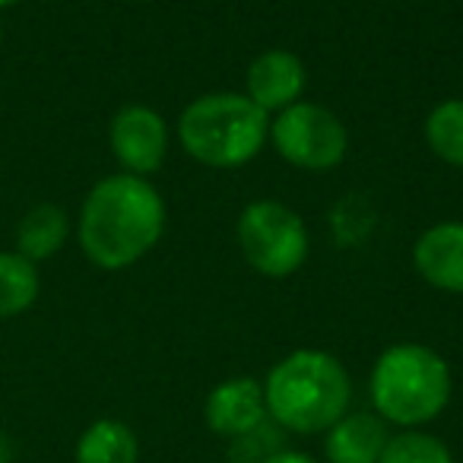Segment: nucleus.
Instances as JSON below:
<instances>
[{"mask_svg":"<svg viewBox=\"0 0 463 463\" xmlns=\"http://www.w3.org/2000/svg\"><path fill=\"white\" fill-rule=\"evenodd\" d=\"M165 232V200L149 178L118 172L102 178L80 206L77 241L99 270L143 260Z\"/></svg>","mask_w":463,"mask_h":463,"instance_id":"obj_1","label":"nucleus"},{"mask_svg":"<svg viewBox=\"0 0 463 463\" xmlns=\"http://www.w3.org/2000/svg\"><path fill=\"white\" fill-rule=\"evenodd\" d=\"M267 416L283 431L317 435L343 419L353 403V381L336 355L324 349H296L264 378Z\"/></svg>","mask_w":463,"mask_h":463,"instance_id":"obj_2","label":"nucleus"},{"mask_svg":"<svg viewBox=\"0 0 463 463\" xmlns=\"http://www.w3.org/2000/svg\"><path fill=\"white\" fill-rule=\"evenodd\" d=\"M454 378L441 353L422 343H393L378 355L368 378L372 406L387 425L419 429L450 403Z\"/></svg>","mask_w":463,"mask_h":463,"instance_id":"obj_3","label":"nucleus"},{"mask_svg":"<svg viewBox=\"0 0 463 463\" xmlns=\"http://www.w3.org/2000/svg\"><path fill=\"white\" fill-rule=\"evenodd\" d=\"M270 140V115L245 92H206L178 118V143L210 168H241Z\"/></svg>","mask_w":463,"mask_h":463,"instance_id":"obj_4","label":"nucleus"},{"mask_svg":"<svg viewBox=\"0 0 463 463\" xmlns=\"http://www.w3.org/2000/svg\"><path fill=\"white\" fill-rule=\"evenodd\" d=\"M239 251L254 273L267 279H286L302 270L311 251V235L305 219L283 200L260 197L239 213L235 222Z\"/></svg>","mask_w":463,"mask_h":463,"instance_id":"obj_5","label":"nucleus"},{"mask_svg":"<svg viewBox=\"0 0 463 463\" xmlns=\"http://www.w3.org/2000/svg\"><path fill=\"white\" fill-rule=\"evenodd\" d=\"M270 143L289 165L305 172H330L346 159V124L317 102H296L270 121Z\"/></svg>","mask_w":463,"mask_h":463,"instance_id":"obj_6","label":"nucleus"},{"mask_svg":"<svg viewBox=\"0 0 463 463\" xmlns=\"http://www.w3.org/2000/svg\"><path fill=\"white\" fill-rule=\"evenodd\" d=\"M109 143L121 172L149 178L168 156V124L149 105H124L109 124Z\"/></svg>","mask_w":463,"mask_h":463,"instance_id":"obj_7","label":"nucleus"},{"mask_svg":"<svg viewBox=\"0 0 463 463\" xmlns=\"http://www.w3.org/2000/svg\"><path fill=\"white\" fill-rule=\"evenodd\" d=\"M305 86H308L305 64L298 61V54L286 48L258 54L245 73V96L267 115H279L289 105L302 102Z\"/></svg>","mask_w":463,"mask_h":463,"instance_id":"obj_8","label":"nucleus"},{"mask_svg":"<svg viewBox=\"0 0 463 463\" xmlns=\"http://www.w3.org/2000/svg\"><path fill=\"white\" fill-rule=\"evenodd\" d=\"M206 429L222 438H241L267 422L264 384L258 378H225L206 393Z\"/></svg>","mask_w":463,"mask_h":463,"instance_id":"obj_9","label":"nucleus"},{"mask_svg":"<svg viewBox=\"0 0 463 463\" xmlns=\"http://www.w3.org/2000/svg\"><path fill=\"white\" fill-rule=\"evenodd\" d=\"M412 264L429 286L463 296V219L425 229L412 248Z\"/></svg>","mask_w":463,"mask_h":463,"instance_id":"obj_10","label":"nucleus"},{"mask_svg":"<svg viewBox=\"0 0 463 463\" xmlns=\"http://www.w3.org/2000/svg\"><path fill=\"white\" fill-rule=\"evenodd\" d=\"M391 431L378 412H346L324 431L327 463H381Z\"/></svg>","mask_w":463,"mask_h":463,"instance_id":"obj_11","label":"nucleus"},{"mask_svg":"<svg viewBox=\"0 0 463 463\" xmlns=\"http://www.w3.org/2000/svg\"><path fill=\"white\" fill-rule=\"evenodd\" d=\"M67 239H71V216L58 203H39L16 225L14 251L33 264H42L52 260L67 245Z\"/></svg>","mask_w":463,"mask_h":463,"instance_id":"obj_12","label":"nucleus"},{"mask_svg":"<svg viewBox=\"0 0 463 463\" xmlns=\"http://www.w3.org/2000/svg\"><path fill=\"white\" fill-rule=\"evenodd\" d=\"M137 435L121 419H96L86 425L73 450V463H137Z\"/></svg>","mask_w":463,"mask_h":463,"instance_id":"obj_13","label":"nucleus"},{"mask_svg":"<svg viewBox=\"0 0 463 463\" xmlns=\"http://www.w3.org/2000/svg\"><path fill=\"white\" fill-rule=\"evenodd\" d=\"M39 292V264H33L16 251H0V321L29 311Z\"/></svg>","mask_w":463,"mask_h":463,"instance_id":"obj_14","label":"nucleus"},{"mask_svg":"<svg viewBox=\"0 0 463 463\" xmlns=\"http://www.w3.org/2000/svg\"><path fill=\"white\" fill-rule=\"evenodd\" d=\"M425 143L441 162L463 168V99H444L429 111Z\"/></svg>","mask_w":463,"mask_h":463,"instance_id":"obj_15","label":"nucleus"},{"mask_svg":"<svg viewBox=\"0 0 463 463\" xmlns=\"http://www.w3.org/2000/svg\"><path fill=\"white\" fill-rule=\"evenodd\" d=\"M381 463H454V454L441 438L419 429H403L400 435H391Z\"/></svg>","mask_w":463,"mask_h":463,"instance_id":"obj_16","label":"nucleus"},{"mask_svg":"<svg viewBox=\"0 0 463 463\" xmlns=\"http://www.w3.org/2000/svg\"><path fill=\"white\" fill-rule=\"evenodd\" d=\"M279 425L273 422V419H267V422H260L254 431H248V435L241 438H232V448H229V463H264L270 460L273 454H279Z\"/></svg>","mask_w":463,"mask_h":463,"instance_id":"obj_17","label":"nucleus"},{"mask_svg":"<svg viewBox=\"0 0 463 463\" xmlns=\"http://www.w3.org/2000/svg\"><path fill=\"white\" fill-rule=\"evenodd\" d=\"M264 463H317V460L302 454V450H279V454H273L270 460H264Z\"/></svg>","mask_w":463,"mask_h":463,"instance_id":"obj_18","label":"nucleus"},{"mask_svg":"<svg viewBox=\"0 0 463 463\" xmlns=\"http://www.w3.org/2000/svg\"><path fill=\"white\" fill-rule=\"evenodd\" d=\"M0 463H14V441L0 431Z\"/></svg>","mask_w":463,"mask_h":463,"instance_id":"obj_19","label":"nucleus"},{"mask_svg":"<svg viewBox=\"0 0 463 463\" xmlns=\"http://www.w3.org/2000/svg\"><path fill=\"white\" fill-rule=\"evenodd\" d=\"M14 4H20V0H0V10H7V7H14Z\"/></svg>","mask_w":463,"mask_h":463,"instance_id":"obj_20","label":"nucleus"},{"mask_svg":"<svg viewBox=\"0 0 463 463\" xmlns=\"http://www.w3.org/2000/svg\"><path fill=\"white\" fill-rule=\"evenodd\" d=\"M0 42H4V26H0Z\"/></svg>","mask_w":463,"mask_h":463,"instance_id":"obj_21","label":"nucleus"},{"mask_svg":"<svg viewBox=\"0 0 463 463\" xmlns=\"http://www.w3.org/2000/svg\"><path fill=\"white\" fill-rule=\"evenodd\" d=\"M225 463H229V460H225Z\"/></svg>","mask_w":463,"mask_h":463,"instance_id":"obj_22","label":"nucleus"}]
</instances>
